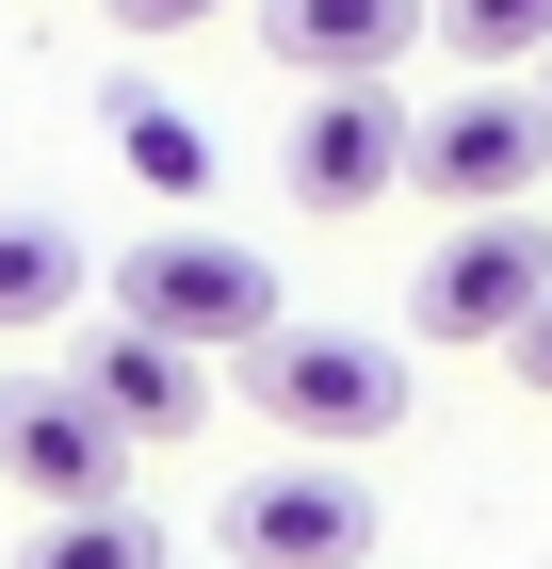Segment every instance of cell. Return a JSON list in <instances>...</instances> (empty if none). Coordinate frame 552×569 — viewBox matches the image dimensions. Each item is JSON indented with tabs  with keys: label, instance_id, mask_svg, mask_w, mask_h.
Instances as JSON below:
<instances>
[{
	"label": "cell",
	"instance_id": "8992f818",
	"mask_svg": "<svg viewBox=\"0 0 552 569\" xmlns=\"http://www.w3.org/2000/svg\"><path fill=\"white\" fill-rule=\"evenodd\" d=\"M147 439L82 391V375H0V488L17 505H130Z\"/></svg>",
	"mask_w": 552,
	"mask_h": 569
},
{
	"label": "cell",
	"instance_id": "9c48e42d",
	"mask_svg": "<svg viewBox=\"0 0 552 569\" xmlns=\"http://www.w3.org/2000/svg\"><path fill=\"white\" fill-rule=\"evenodd\" d=\"M82 391L114 407V423L147 439V456H163V439H195V423H212V358H195V342H163V326H130V309H114V326L82 342Z\"/></svg>",
	"mask_w": 552,
	"mask_h": 569
},
{
	"label": "cell",
	"instance_id": "9a60e30c",
	"mask_svg": "<svg viewBox=\"0 0 552 569\" xmlns=\"http://www.w3.org/2000/svg\"><path fill=\"white\" fill-rule=\"evenodd\" d=\"M520 391H552V309H536V326H520Z\"/></svg>",
	"mask_w": 552,
	"mask_h": 569
},
{
	"label": "cell",
	"instance_id": "30bf717a",
	"mask_svg": "<svg viewBox=\"0 0 552 569\" xmlns=\"http://www.w3.org/2000/svg\"><path fill=\"white\" fill-rule=\"evenodd\" d=\"M82 309V244L49 212H0V342H33V326H66Z\"/></svg>",
	"mask_w": 552,
	"mask_h": 569
},
{
	"label": "cell",
	"instance_id": "4fadbf2b",
	"mask_svg": "<svg viewBox=\"0 0 552 569\" xmlns=\"http://www.w3.org/2000/svg\"><path fill=\"white\" fill-rule=\"evenodd\" d=\"M439 49H455V82L552 66V0H439Z\"/></svg>",
	"mask_w": 552,
	"mask_h": 569
},
{
	"label": "cell",
	"instance_id": "5bb4252c",
	"mask_svg": "<svg viewBox=\"0 0 552 569\" xmlns=\"http://www.w3.org/2000/svg\"><path fill=\"white\" fill-rule=\"evenodd\" d=\"M98 17H114L130 49H163V33H195V17H212V0H98Z\"/></svg>",
	"mask_w": 552,
	"mask_h": 569
},
{
	"label": "cell",
	"instance_id": "3957f363",
	"mask_svg": "<svg viewBox=\"0 0 552 569\" xmlns=\"http://www.w3.org/2000/svg\"><path fill=\"white\" fill-rule=\"evenodd\" d=\"M552 309V244L536 212H455L439 261L407 277V342H455V358H520V326Z\"/></svg>",
	"mask_w": 552,
	"mask_h": 569
},
{
	"label": "cell",
	"instance_id": "7c38bea8",
	"mask_svg": "<svg viewBox=\"0 0 552 569\" xmlns=\"http://www.w3.org/2000/svg\"><path fill=\"white\" fill-rule=\"evenodd\" d=\"M17 569H179V553H163V521H130V505H33Z\"/></svg>",
	"mask_w": 552,
	"mask_h": 569
},
{
	"label": "cell",
	"instance_id": "52a82bcc",
	"mask_svg": "<svg viewBox=\"0 0 552 569\" xmlns=\"http://www.w3.org/2000/svg\"><path fill=\"white\" fill-rule=\"evenodd\" d=\"M407 147H423V114H407L390 82H309V114H293V147H277V179H293V212L358 228V212H390V196H407Z\"/></svg>",
	"mask_w": 552,
	"mask_h": 569
},
{
	"label": "cell",
	"instance_id": "277c9868",
	"mask_svg": "<svg viewBox=\"0 0 552 569\" xmlns=\"http://www.w3.org/2000/svg\"><path fill=\"white\" fill-rule=\"evenodd\" d=\"M407 179L439 212H520L552 179V82H455L423 114V147H407Z\"/></svg>",
	"mask_w": 552,
	"mask_h": 569
},
{
	"label": "cell",
	"instance_id": "6da1fadb",
	"mask_svg": "<svg viewBox=\"0 0 552 569\" xmlns=\"http://www.w3.org/2000/svg\"><path fill=\"white\" fill-rule=\"evenodd\" d=\"M244 407L293 439V456H374L423 391H407V342H374V326H277V342L244 358Z\"/></svg>",
	"mask_w": 552,
	"mask_h": 569
},
{
	"label": "cell",
	"instance_id": "8fae6325",
	"mask_svg": "<svg viewBox=\"0 0 552 569\" xmlns=\"http://www.w3.org/2000/svg\"><path fill=\"white\" fill-rule=\"evenodd\" d=\"M114 163L147 179V196H212V131H195L163 82H114Z\"/></svg>",
	"mask_w": 552,
	"mask_h": 569
},
{
	"label": "cell",
	"instance_id": "5b68a950",
	"mask_svg": "<svg viewBox=\"0 0 552 569\" xmlns=\"http://www.w3.org/2000/svg\"><path fill=\"white\" fill-rule=\"evenodd\" d=\"M212 569H374V488L341 472V456H277V472L228 488Z\"/></svg>",
	"mask_w": 552,
	"mask_h": 569
},
{
	"label": "cell",
	"instance_id": "ba28073f",
	"mask_svg": "<svg viewBox=\"0 0 552 569\" xmlns=\"http://www.w3.org/2000/svg\"><path fill=\"white\" fill-rule=\"evenodd\" d=\"M260 49L293 66V82H390L407 49L439 33V0H244Z\"/></svg>",
	"mask_w": 552,
	"mask_h": 569
},
{
	"label": "cell",
	"instance_id": "7a4b0ae2",
	"mask_svg": "<svg viewBox=\"0 0 552 569\" xmlns=\"http://www.w3.org/2000/svg\"><path fill=\"white\" fill-rule=\"evenodd\" d=\"M114 309L130 326H163V342H195V358H260L293 309H277V261L260 244H228V228H147L114 261Z\"/></svg>",
	"mask_w": 552,
	"mask_h": 569
}]
</instances>
